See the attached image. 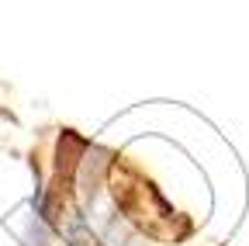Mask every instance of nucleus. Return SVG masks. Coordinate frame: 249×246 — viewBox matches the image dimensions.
<instances>
[{
    "mask_svg": "<svg viewBox=\"0 0 249 246\" xmlns=\"http://www.w3.org/2000/svg\"><path fill=\"white\" fill-rule=\"evenodd\" d=\"M70 239H73V246H101L97 239H93V232H87V226H83V222H76V226H73Z\"/></svg>",
    "mask_w": 249,
    "mask_h": 246,
    "instance_id": "f257e3e1",
    "label": "nucleus"
}]
</instances>
